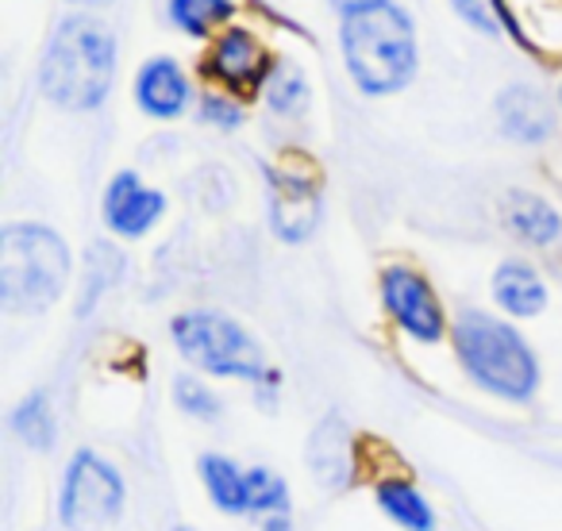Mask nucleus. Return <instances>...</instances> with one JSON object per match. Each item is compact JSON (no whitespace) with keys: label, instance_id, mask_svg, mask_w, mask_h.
<instances>
[{"label":"nucleus","instance_id":"2","mask_svg":"<svg viewBox=\"0 0 562 531\" xmlns=\"http://www.w3.org/2000/svg\"><path fill=\"white\" fill-rule=\"evenodd\" d=\"M344 58L355 86L370 97L397 93L416 70V35L413 24L393 4L347 12L344 20Z\"/></svg>","mask_w":562,"mask_h":531},{"label":"nucleus","instance_id":"3","mask_svg":"<svg viewBox=\"0 0 562 531\" xmlns=\"http://www.w3.org/2000/svg\"><path fill=\"white\" fill-rule=\"evenodd\" d=\"M70 278V250L43 224H9L0 231V305L9 313H43Z\"/></svg>","mask_w":562,"mask_h":531},{"label":"nucleus","instance_id":"12","mask_svg":"<svg viewBox=\"0 0 562 531\" xmlns=\"http://www.w3.org/2000/svg\"><path fill=\"white\" fill-rule=\"evenodd\" d=\"M493 297L508 316H539L547 305V285L528 262H505L493 274Z\"/></svg>","mask_w":562,"mask_h":531},{"label":"nucleus","instance_id":"18","mask_svg":"<svg viewBox=\"0 0 562 531\" xmlns=\"http://www.w3.org/2000/svg\"><path fill=\"white\" fill-rule=\"evenodd\" d=\"M285 508H290V489H285V477H278L273 470H266V466L247 470V512L281 516Z\"/></svg>","mask_w":562,"mask_h":531},{"label":"nucleus","instance_id":"23","mask_svg":"<svg viewBox=\"0 0 562 531\" xmlns=\"http://www.w3.org/2000/svg\"><path fill=\"white\" fill-rule=\"evenodd\" d=\"M454 9H459L462 20H470L474 27L482 32H497V16H493V0H451Z\"/></svg>","mask_w":562,"mask_h":531},{"label":"nucleus","instance_id":"6","mask_svg":"<svg viewBox=\"0 0 562 531\" xmlns=\"http://www.w3.org/2000/svg\"><path fill=\"white\" fill-rule=\"evenodd\" d=\"M58 512L70 531H101L124 512V477L93 451H78L66 466Z\"/></svg>","mask_w":562,"mask_h":531},{"label":"nucleus","instance_id":"20","mask_svg":"<svg viewBox=\"0 0 562 531\" xmlns=\"http://www.w3.org/2000/svg\"><path fill=\"white\" fill-rule=\"evenodd\" d=\"M266 101H270V109L281 112V116H293V112L305 109L308 86H305V78H301L297 66H290V63L273 66L270 81H266Z\"/></svg>","mask_w":562,"mask_h":531},{"label":"nucleus","instance_id":"27","mask_svg":"<svg viewBox=\"0 0 562 531\" xmlns=\"http://www.w3.org/2000/svg\"><path fill=\"white\" fill-rule=\"evenodd\" d=\"M173 531H193V528H173Z\"/></svg>","mask_w":562,"mask_h":531},{"label":"nucleus","instance_id":"24","mask_svg":"<svg viewBox=\"0 0 562 531\" xmlns=\"http://www.w3.org/2000/svg\"><path fill=\"white\" fill-rule=\"evenodd\" d=\"M339 12H362V9H374V4H385V0H331Z\"/></svg>","mask_w":562,"mask_h":531},{"label":"nucleus","instance_id":"17","mask_svg":"<svg viewBox=\"0 0 562 531\" xmlns=\"http://www.w3.org/2000/svg\"><path fill=\"white\" fill-rule=\"evenodd\" d=\"M232 12H235L232 0H170L173 24L193 35V39H209L212 27L224 24Z\"/></svg>","mask_w":562,"mask_h":531},{"label":"nucleus","instance_id":"13","mask_svg":"<svg viewBox=\"0 0 562 531\" xmlns=\"http://www.w3.org/2000/svg\"><path fill=\"white\" fill-rule=\"evenodd\" d=\"M209 66L220 81H227V86L239 89V86H250V81L262 74L266 58H262V47H258L250 32H227V35H220L216 47H212Z\"/></svg>","mask_w":562,"mask_h":531},{"label":"nucleus","instance_id":"16","mask_svg":"<svg viewBox=\"0 0 562 531\" xmlns=\"http://www.w3.org/2000/svg\"><path fill=\"white\" fill-rule=\"evenodd\" d=\"M201 477H204V489H209L212 505L235 516L247 512V474H243L232 459H224V454H204Z\"/></svg>","mask_w":562,"mask_h":531},{"label":"nucleus","instance_id":"15","mask_svg":"<svg viewBox=\"0 0 562 531\" xmlns=\"http://www.w3.org/2000/svg\"><path fill=\"white\" fill-rule=\"evenodd\" d=\"M508 227H513L520 239L536 242V247H547V242L559 239L562 219H559V212L547 201H539V196L513 193L508 196Z\"/></svg>","mask_w":562,"mask_h":531},{"label":"nucleus","instance_id":"14","mask_svg":"<svg viewBox=\"0 0 562 531\" xmlns=\"http://www.w3.org/2000/svg\"><path fill=\"white\" fill-rule=\"evenodd\" d=\"M378 505L393 523H401L405 531H436V516L431 505L424 500V493L405 477H385L378 482Z\"/></svg>","mask_w":562,"mask_h":531},{"label":"nucleus","instance_id":"1","mask_svg":"<svg viewBox=\"0 0 562 531\" xmlns=\"http://www.w3.org/2000/svg\"><path fill=\"white\" fill-rule=\"evenodd\" d=\"M116 74V43L109 27L93 16H70L50 35L40 66L43 93L58 109L86 112L104 101Z\"/></svg>","mask_w":562,"mask_h":531},{"label":"nucleus","instance_id":"9","mask_svg":"<svg viewBox=\"0 0 562 531\" xmlns=\"http://www.w3.org/2000/svg\"><path fill=\"white\" fill-rule=\"evenodd\" d=\"M166 196L158 189H147L135 173H116L104 196V219L116 235L135 239V235H147L155 227V219L162 216Z\"/></svg>","mask_w":562,"mask_h":531},{"label":"nucleus","instance_id":"11","mask_svg":"<svg viewBox=\"0 0 562 531\" xmlns=\"http://www.w3.org/2000/svg\"><path fill=\"white\" fill-rule=\"evenodd\" d=\"M497 116H501V127L505 135L520 143H543L554 127V116H551V104L543 101V93L528 86H513L501 93V104H497Z\"/></svg>","mask_w":562,"mask_h":531},{"label":"nucleus","instance_id":"10","mask_svg":"<svg viewBox=\"0 0 562 531\" xmlns=\"http://www.w3.org/2000/svg\"><path fill=\"white\" fill-rule=\"evenodd\" d=\"M135 101L147 116L173 120L186 112L189 104V78L173 58H150L143 66L139 81H135Z\"/></svg>","mask_w":562,"mask_h":531},{"label":"nucleus","instance_id":"7","mask_svg":"<svg viewBox=\"0 0 562 531\" xmlns=\"http://www.w3.org/2000/svg\"><path fill=\"white\" fill-rule=\"evenodd\" d=\"M382 301L397 328H405L420 343H436L443 336V305L436 290L408 266H390L382 274Z\"/></svg>","mask_w":562,"mask_h":531},{"label":"nucleus","instance_id":"22","mask_svg":"<svg viewBox=\"0 0 562 531\" xmlns=\"http://www.w3.org/2000/svg\"><path fill=\"white\" fill-rule=\"evenodd\" d=\"M201 116L209 120V124H216V127H239L243 109L235 101H227V97L209 93V97H204V104H201Z\"/></svg>","mask_w":562,"mask_h":531},{"label":"nucleus","instance_id":"5","mask_svg":"<svg viewBox=\"0 0 562 531\" xmlns=\"http://www.w3.org/2000/svg\"><path fill=\"white\" fill-rule=\"evenodd\" d=\"M173 343L204 374L243 377V382H266L270 377L258 343L247 336V328H239L224 313H181L173 320Z\"/></svg>","mask_w":562,"mask_h":531},{"label":"nucleus","instance_id":"26","mask_svg":"<svg viewBox=\"0 0 562 531\" xmlns=\"http://www.w3.org/2000/svg\"><path fill=\"white\" fill-rule=\"evenodd\" d=\"M74 4H104V0H74Z\"/></svg>","mask_w":562,"mask_h":531},{"label":"nucleus","instance_id":"25","mask_svg":"<svg viewBox=\"0 0 562 531\" xmlns=\"http://www.w3.org/2000/svg\"><path fill=\"white\" fill-rule=\"evenodd\" d=\"M262 531H293V523H290V516L281 512V516H270V520L262 523Z\"/></svg>","mask_w":562,"mask_h":531},{"label":"nucleus","instance_id":"4","mask_svg":"<svg viewBox=\"0 0 562 531\" xmlns=\"http://www.w3.org/2000/svg\"><path fill=\"white\" fill-rule=\"evenodd\" d=\"M454 347L482 389L497 393L505 400H528L536 393L539 366L520 336L508 324L493 320L485 313H462L454 324Z\"/></svg>","mask_w":562,"mask_h":531},{"label":"nucleus","instance_id":"8","mask_svg":"<svg viewBox=\"0 0 562 531\" xmlns=\"http://www.w3.org/2000/svg\"><path fill=\"white\" fill-rule=\"evenodd\" d=\"M321 219L316 185L301 173H273L270 178V224L285 242H301L313 235Z\"/></svg>","mask_w":562,"mask_h":531},{"label":"nucleus","instance_id":"19","mask_svg":"<svg viewBox=\"0 0 562 531\" xmlns=\"http://www.w3.org/2000/svg\"><path fill=\"white\" fill-rule=\"evenodd\" d=\"M12 428H16V436L24 439L27 447L47 451V447L55 443V416H50L47 397H43V393H32V397L16 408V416H12Z\"/></svg>","mask_w":562,"mask_h":531},{"label":"nucleus","instance_id":"21","mask_svg":"<svg viewBox=\"0 0 562 531\" xmlns=\"http://www.w3.org/2000/svg\"><path fill=\"white\" fill-rule=\"evenodd\" d=\"M173 397H178V405L186 408L189 416H196V420H212V416L220 413V400L212 397L196 377H178V382H173Z\"/></svg>","mask_w":562,"mask_h":531}]
</instances>
